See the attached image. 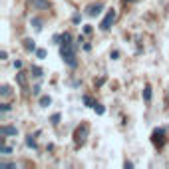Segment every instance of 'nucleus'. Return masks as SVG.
Masks as SVG:
<instances>
[{
    "label": "nucleus",
    "instance_id": "7ed1b4c3",
    "mask_svg": "<svg viewBox=\"0 0 169 169\" xmlns=\"http://www.w3.org/2000/svg\"><path fill=\"white\" fill-rule=\"evenodd\" d=\"M151 141L155 147H161L163 143H165V129L163 127H155L151 133Z\"/></svg>",
    "mask_w": 169,
    "mask_h": 169
},
{
    "label": "nucleus",
    "instance_id": "f3484780",
    "mask_svg": "<svg viewBox=\"0 0 169 169\" xmlns=\"http://www.w3.org/2000/svg\"><path fill=\"white\" fill-rule=\"evenodd\" d=\"M32 26L36 28V32H40V30H42V20H38V18H32Z\"/></svg>",
    "mask_w": 169,
    "mask_h": 169
},
{
    "label": "nucleus",
    "instance_id": "393cba45",
    "mask_svg": "<svg viewBox=\"0 0 169 169\" xmlns=\"http://www.w3.org/2000/svg\"><path fill=\"white\" fill-rule=\"evenodd\" d=\"M22 66H24L22 60H16V62H14V68H16V70H22Z\"/></svg>",
    "mask_w": 169,
    "mask_h": 169
},
{
    "label": "nucleus",
    "instance_id": "cd10ccee",
    "mask_svg": "<svg viewBox=\"0 0 169 169\" xmlns=\"http://www.w3.org/2000/svg\"><path fill=\"white\" fill-rule=\"evenodd\" d=\"M84 34H92V26H84Z\"/></svg>",
    "mask_w": 169,
    "mask_h": 169
},
{
    "label": "nucleus",
    "instance_id": "4468645a",
    "mask_svg": "<svg viewBox=\"0 0 169 169\" xmlns=\"http://www.w3.org/2000/svg\"><path fill=\"white\" fill-rule=\"evenodd\" d=\"M143 100H145V101L151 100V88H149V86H145V88H143Z\"/></svg>",
    "mask_w": 169,
    "mask_h": 169
},
{
    "label": "nucleus",
    "instance_id": "6ab92c4d",
    "mask_svg": "<svg viewBox=\"0 0 169 169\" xmlns=\"http://www.w3.org/2000/svg\"><path fill=\"white\" fill-rule=\"evenodd\" d=\"M36 58H38V60H44V58H46V50H44V48H38V50H36Z\"/></svg>",
    "mask_w": 169,
    "mask_h": 169
},
{
    "label": "nucleus",
    "instance_id": "5701e85b",
    "mask_svg": "<svg viewBox=\"0 0 169 169\" xmlns=\"http://www.w3.org/2000/svg\"><path fill=\"white\" fill-rule=\"evenodd\" d=\"M72 22H74V24H80V22H82V14H74V16H72Z\"/></svg>",
    "mask_w": 169,
    "mask_h": 169
},
{
    "label": "nucleus",
    "instance_id": "9b49d317",
    "mask_svg": "<svg viewBox=\"0 0 169 169\" xmlns=\"http://www.w3.org/2000/svg\"><path fill=\"white\" fill-rule=\"evenodd\" d=\"M30 72H32V76H34V78H42V76H44L42 68H38V66H32V70H30Z\"/></svg>",
    "mask_w": 169,
    "mask_h": 169
},
{
    "label": "nucleus",
    "instance_id": "9d476101",
    "mask_svg": "<svg viewBox=\"0 0 169 169\" xmlns=\"http://www.w3.org/2000/svg\"><path fill=\"white\" fill-rule=\"evenodd\" d=\"M10 94H12L10 86H2V88H0V96H2V98H8Z\"/></svg>",
    "mask_w": 169,
    "mask_h": 169
},
{
    "label": "nucleus",
    "instance_id": "c85d7f7f",
    "mask_svg": "<svg viewBox=\"0 0 169 169\" xmlns=\"http://www.w3.org/2000/svg\"><path fill=\"white\" fill-rule=\"evenodd\" d=\"M84 50L90 52V50H92V44H88V42H86V44H84Z\"/></svg>",
    "mask_w": 169,
    "mask_h": 169
},
{
    "label": "nucleus",
    "instance_id": "bb28decb",
    "mask_svg": "<svg viewBox=\"0 0 169 169\" xmlns=\"http://www.w3.org/2000/svg\"><path fill=\"white\" fill-rule=\"evenodd\" d=\"M6 58H8V52L2 50V52H0V60H6Z\"/></svg>",
    "mask_w": 169,
    "mask_h": 169
},
{
    "label": "nucleus",
    "instance_id": "6e6552de",
    "mask_svg": "<svg viewBox=\"0 0 169 169\" xmlns=\"http://www.w3.org/2000/svg\"><path fill=\"white\" fill-rule=\"evenodd\" d=\"M24 48H26L28 52H36V50H38V48H36V42H34V40H30V38H26V40H24Z\"/></svg>",
    "mask_w": 169,
    "mask_h": 169
},
{
    "label": "nucleus",
    "instance_id": "412c9836",
    "mask_svg": "<svg viewBox=\"0 0 169 169\" xmlns=\"http://www.w3.org/2000/svg\"><path fill=\"white\" fill-rule=\"evenodd\" d=\"M0 153H2V155H10V153H12V147H8V145H2Z\"/></svg>",
    "mask_w": 169,
    "mask_h": 169
},
{
    "label": "nucleus",
    "instance_id": "20e7f679",
    "mask_svg": "<svg viewBox=\"0 0 169 169\" xmlns=\"http://www.w3.org/2000/svg\"><path fill=\"white\" fill-rule=\"evenodd\" d=\"M116 16H118V14H116V10H114V8H112V10H107L105 18L101 20V24H100V30H103V32H105V30H109V28H112V24L116 22Z\"/></svg>",
    "mask_w": 169,
    "mask_h": 169
},
{
    "label": "nucleus",
    "instance_id": "dca6fc26",
    "mask_svg": "<svg viewBox=\"0 0 169 169\" xmlns=\"http://www.w3.org/2000/svg\"><path fill=\"white\" fill-rule=\"evenodd\" d=\"M26 145H28V147H32V149H36V147H38V145H36V139H34L32 135H28V137H26Z\"/></svg>",
    "mask_w": 169,
    "mask_h": 169
},
{
    "label": "nucleus",
    "instance_id": "0eeeda50",
    "mask_svg": "<svg viewBox=\"0 0 169 169\" xmlns=\"http://www.w3.org/2000/svg\"><path fill=\"white\" fill-rule=\"evenodd\" d=\"M101 10H103V6H101V4H94V6H90V8H88V16H98Z\"/></svg>",
    "mask_w": 169,
    "mask_h": 169
},
{
    "label": "nucleus",
    "instance_id": "b1692460",
    "mask_svg": "<svg viewBox=\"0 0 169 169\" xmlns=\"http://www.w3.org/2000/svg\"><path fill=\"white\" fill-rule=\"evenodd\" d=\"M40 90H42L40 86H34V88H32V94H34V96H40Z\"/></svg>",
    "mask_w": 169,
    "mask_h": 169
},
{
    "label": "nucleus",
    "instance_id": "aec40b11",
    "mask_svg": "<svg viewBox=\"0 0 169 169\" xmlns=\"http://www.w3.org/2000/svg\"><path fill=\"white\" fill-rule=\"evenodd\" d=\"M60 119H62V116H60V114H54V116L50 118V121L54 123V125H58V123H60Z\"/></svg>",
    "mask_w": 169,
    "mask_h": 169
},
{
    "label": "nucleus",
    "instance_id": "1a4fd4ad",
    "mask_svg": "<svg viewBox=\"0 0 169 169\" xmlns=\"http://www.w3.org/2000/svg\"><path fill=\"white\" fill-rule=\"evenodd\" d=\"M16 82L22 86V88L26 86V74H24V72H18V74H16Z\"/></svg>",
    "mask_w": 169,
    "mask_h": 169
},
{
    "label": "nucleus",
    "instance_id": "4be33fe9",
    "mask_svg": "<svg viewBox=\"0 0 169 169\" xmlns=\"http://www.w3.org/2000/svg\"><path fill=\"white\" fill-rule=\"evenodd\" d=\"M82 100H84V103L88 105V107H94V101H92V98H90V96H84Z\"/></svg>",
    "mask_w": 169,
    "mask_h": 169
},
{
    "label": "nucleus",
    "instance_id": "39448f33",
    "mask_svg": "<svg viewBox=\"0 0 169 169\" xmlns=\"http://www.w3.org/2000/svg\"><path fill=\"white\" fill-rule=\"evenodd\" d=\"M0 133L4 135V137H10V135L16 137L18 135V127H14V125H0Z\"/></svg>",
    "mask_w": 169,
    "mask_h": 169
},
{
    "label": "nucleus",
    "instance_id": "a211bd4d",
    "mask_svg": "<svg viewBox=\"0 0 169 169\" xmlns=\"http://www.w3.org/2000/svg\"><path fill=\"white\" fill-rule=\"evenodd\" d=\"M10 109H12V105H10V103H6V101H4V103H0V112H2V114H8Z\"/></svg>",
    "mask_w": 169,
    "mask_h": 169
},
{
    "label": "nucleus",
    "instance_id": "423d86ee",
    "mask_svg": "<svg viewBox=\"0 0 169 169\" xmlns=\"http://www.w3.org/2000/svg\"><path fill=\"white\" fill-rule=\"evenodd\" d=\"M30 6L32 8H40V10H46V8H50V2L48 0H30Z\"/></svg>",
    "mask_w": 169,
    "mask_h": 169
},
{
    "label": "nucleus",
    "instance_id": "f8f14e48",
    "mask_svg": "<svg viewBox=\"0 0 169 169\" xmlns=\"http://www.w3.org/2000/svg\"><path fill=\"white\" fill-rule=\"evenodd\" d=\"M60 44H74V42H72V34L64 32L62 34V42H60Z\"/></svg>",
    "mask_w": 169,
    "mask_h": 169
},
{
    "label": "nucleus",
    "instance_id": "2eb2a0df",
    "mask_svg": "<svg viewBox=\"0 0 169 169\" xmlns=\"http://www.w3.org/2000/svg\"><path fill=\"white\" fill-rule=\"evenodd\" d=\"M94 109H96L98 116H103V114H105V107H103L101 103H94Z\"/></svg>",
    "mask_w": 169,
    "mask_h": 169
},
{
    "label": "nucleus",
    "instance_id": "a878e982",
    "mask_svg": "<svg viewBox=\"0 0 169 169\" xmlns=\"http://www.w3.org/2000/svg\"><path fill=\"white\" fill-rule=\"evenodd\" d=\"M112 60H119V52H118V50L112 52Z\"/></svg>",
    "mask_w": 169,
    "mask_h": 169
},
{
    "label": "nucleus",
    "instance_id": "ddd939ff",
    "mask_svg": "<svg viewBox=\"0 0 169 169\" xmlns=\"http://www.w3.org/2000/svg\"><path fill=\"white\" fill-rule=\"evenodd\" d=\"M50 103H52V98H50V96H42V98H40V105H42V107H48Z\"/></svg>",
    "mask_w": 169,
    "mask_h": 169
},
{
    "label": "nucleus",
    "instance_id": "f03ea898",
    "mask_svg": "<svg viewBox=\"0 0 169 169\" xmlns=\"http://www.w3.org/2000/svg\"><path fill=\"white\" fill-rule=\"evenodd\" d=\"M88 133H90V125H88V123H82V125L74 131V141H76V145H84Z\"/></svg>",
    "mask_w": 169,
    "mask_h": 169
},
{
    "label": "nucleus",
    "instance_id": "f257e3e1",
    "mask_svg": "<svg viewBox=\"0 0 169 169\" xmlns=\"http://www.w3.org/2000/svg\"><path fill=\"white\" fill-rule=\"evenodd\" d=\"M76 46H78V44H60V56H62V60H64L70 68L78 66V60H76Z\"/></svg>",
    "mask_w": 169,
    "mask_h": 169
}]
</instances>
